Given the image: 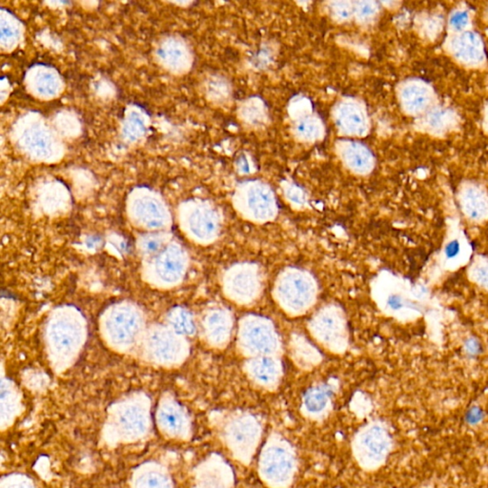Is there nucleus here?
I'll use <instances>...</instances> for the list:
<instances>
[{
    "mask_svg": "<svg viewBox=\"0 0 488 488\" xmlns=\"http://www.w3.org/2000/svg\"><path fill=\"white\" fill-rule=\"evenodd\" d=\"M109 326H110L114 341L121 344H126L129 341L131 343L133 336L135 335V329L137 328L134 318L126 314V312L118 313Z\"/></svg>",
    "mask_w": 488,
    "mask_h": 488,
    "instance_id": "f257e3e1",
    "label": "nucleus"
},
{
    "mask_svg": "<svg viewBox=\"0 0 488 488\" xmlns=\"http://www.w3.org/2000/svg\"><path fill=\"white\" fill-rule=\"evenodd\" d=\"M183 268L182 258L179 255L166 252L156 262V270L163 280L173 282L182 275Z\"/></svg>",
    "mask_w": 488,
    "mask_h": 488,
    "instance_id": "f03ea898",
    "label": "nucleus"
},
{
    "mask_svg": "<svg viewBox=\"0 0 488 488\" xmlns=\"http://www.w3.org/2000/svg\"><path fill=\"white\" fill-rule=\"evenodd\" d=\"M463 208L466 214L474 219H482L488 215V201L479 192L466 194L463 198Z\"/></svg>",
    "mask_w": 488,
    "mask_h": 488,
    "instance_id": "7ed1b4c3",
    "label": "nucleus"
},
{
    "mask_svg": "<svg viewBox=\"0 0 488 488\" xmlns=\"http://www.w3.org/2000/svg\"><path fill=\"white\" fill-rule=\"evenodd\" d=\"M248 344L257 350L266 351L272 348L273 338L271 333L264 326H253L248 331Z\"/></svg>",
    "mask_w": 488,
    "mask_h": 488,
    "instance_id": "20e7f679",
    "label": "nucleus"
},
{
    "mask_svg": "<svg viewBox=\"0 0 488 488\" xmlns=\"http://www.w3.org/2000/svg\"><path fill=\"white\" fill-rule=\"evenodd\" d=\"M285 298L294 305H302L309 298V287L302 280L287 282L285 285Z\"/></svg>",
    "mask_w": 488,
    "mask_h": 488,
    "instance_id": "39448f33",
    "label": "nucleus"
},
{
    "mask_svg": "<svg viewBox=\"0 0 488 488\" xmlns=\"http://www.w3.org/2000/svg\"><path fill=\"white\" fill-rule=\"evenodd\" d=\"M152 349L158 359L165 360H171L176 352L173 339H168L163 335L152 339Z\"/></svg>",
    "mask_w": 488,
    "mask_h": 488,
    "instance_id": "423d86ee",
    "label": "nucleus"
},
{
    "mask_svg": "<svg viewBox=\"0 0 488 488\" xmlns=\"http://www.w3.org/2000/svg\"><path fill=\"white\" fill-rule=\"evenodd\" d=\"M463 41L459 42V55L466 60H474L480 57V48L473 36H463Z\"/></svg>",
    "mask_w": 488,
    "mask_h": 488,
    "instance_id": "0eeeda50",
    "label": "nucleus"
},
{
    "mask_svg": "<svg viewBox=\"0 0 488 488\" xmlns=\"http://www.w3.org/2000/svg\"><path fill=\"white\" fill-rule=\"evenodd\" d=\"M171 320L177 330L182 331L183 333H192L194 328L192 319L187 313L182 311L175 312L171 316Z\"/></svg>",
    "mask_w": 488,
    "mask_h": 488,
    "instance_id": "6e6552de",
    "label": "nucleus"
},
{
    "mask_svg": "<svg viewBox=\"0 0 488 488\" xmlns=\"http://www.w3.org/2000/svg\"><path fill=\"white\" fill-rule=\"evenodd\" d=\"M209 330L216 339H222L227 332L226 320L222 316H212L209 320Z\"/></svg>",
    "mask_w": 488,
    "mask_h": 488,
    "instance_id": "1a4fd4ad",
    "label": "nucleus"
},
{
    "mask_svg": "<svg viewBox=\"0 0 488 488\" xmlns=\"http://www.w3.org/2000/svg\"><path fill=\"white\" fill-rule=\"evenodd\" d=\"M256 375L262 381H269L273 379L276 373L274 362L269 360H262L256 365Z\"/></svg>",
    "mask_w": 488,
    "mask_h": 488,
    "instance_id": "9d476101",
    "label": "nucleus"
},
{
    "mask_svg": "<svg viewBox=\"0 0 488 488\" xmlns=\"http://www.w3.org/2000/svg\"><path fill=\"white\" fill-rule=\"evenodd\" d=\"M253 287V280L249 276L240 274L236 278L234 288L240 295H249Z\"/></svg>",
    "mask_w": 488,
    "mask_h": 488,
    "instance_id": "9b49d317",
    "label": "nucleus"
},
{
    "mask_svg": "<svg viewBox=\"0 0 488 488\" xmlns=\"http://www.w3.org/2000/svg\"><path fill=\"white\" fill-rule=\"evenodd\" d=\"M474 280H476L479 285L482 286H487L488 287V264L487 262H482V264H477L473 269Z\"/></svg>",
    "mask_w": 488,
    "mask_h": 488,
    "instance_id": "f8f14e48",
    "label": "nucleus"
},
{
    "mask_svg": "<svg viewBox=\"0 0 488 488\" xmlns=\"http://www.w3.org/2000/svg\"><path fill=\"white\" fill-rule=\"evenodd\" d=\"M351 155L349 156L350 163H353V166H356L357 168L365 169L366 164L368 163V158L366 156L365 151L362 150H355V152H352Z\"/></svg>",
    "mask_w": 488,
    "mask_h": 488,
    "instance_id": "ddd939ff",
    "label": "nucleus"
},
{
    "mask_svg": "<svg viewBox=\"0 0 488 488\" xmlns=\"http://www.w3.org/2000/svg\"><path fill=\"white\" fill-rule=\"evenodd\" d=\"M160 238H146L144 244H143V249H144L146 253H155L160 249L161 243Z\"/></svg>",
    "mask_w": 488,
    "mask_h": 488,
    "instance_id": "4468645a",
    "label": "nucleus"
},
{
    "mask_svg": "<svg viewBox=\"0 0 488 488\" xmlns=\"http://www.w3.org/2000/svg\"><path fill=\"white\" fill-rule=\"evenodd\" d=\"M309 400L310 405H317V407H319L320 405L325 404V393H323V392H316V393L311 394Z\"/></svg>",
    "mask_w": 488,
    "mask_h": 488,
    "instance_id": "2eb2a0df",
    "label": "nucleus"
}]
</instances>
